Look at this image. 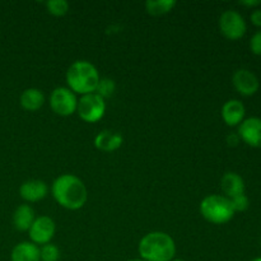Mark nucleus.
<instances>
[{
  "label": "nucleus",
  "mask_w": 261,
  "mask_h": 261,
  "mask_svg": "<svg viewBox=\"0 0 261 261\" xmlns=\"http://www.w3.org/2000/svg\"><path fill=\"white\" fill-rule=\"evenodd\" d=\"M231 201H232V206H233L234 212H245L249 209L250 201H249V198H247L245 194H242V195H239V196H234V198L231 199Z\"/></svg>",
  "instance_id": "4be33fe9"
},
{
  "label": "nucleus",
  "mask_w": 261,
  "mask_h": 261,
  "mask_svg": "<svg viewBox=\"0 0 261 261\" xmlns=\"http://www.w3.org/2000/svg\"><path fill=\"white\" fill-rule=\"evenodd\" d=\"M20 106L25 110V111H37L45 103V96H43L42 91L38 88H28L23 91L20 94Z\"/></svg>",
  "instance_id": "f3484780"
},
{
  "label": "nucleus",
  "mask_w": 261,
  "mask_h": 261,
  "mask_svg": "<svg viewBox=\"0 0 261 261\" xmlns=\"http://www.w3.org/2000/svg\"><path fill=\"white\" fill-rule=\"evenodd\" d=\"M76 112L83 121L97 122L103 117L106 112V102H105V98L98 96L96 92L84 94L79 98Z\"/></svg>",
  "instance_id": "39448f33"
},
{
  "label": "nucleus",
  "mask_w": 261,
  "mask_h": 261,
  "mask_svg": "<svg viewBox=\"0 0 261 261\" xmlns=\"http://www.w3.org/2000/svg\"><path fill=\"white\" fill-rule=\"evenodd\" d=\"M175 7V0H148L145 3V10H147V13L150 15H154V17L167 14Z\"/></svg>",
  "instance_id": "a211bd4d"
},
{
  "label": "nucleus",
  "mask_w": 261,
  "mask_h": 261,
  "mask_svg": "<svg viewBox=\"0 0 261 261\" xmlns=\"http://www.w3.org/2000/svg\"><path fill=\"white\" fill-rule=\"evenodd\" d=\"M250 50L254 55L261 56V31H257L250 40Z\"/></svg>",
  "instance_id": "5701e85b"
},
{
  "label": "nucleus",
  "mask_w": 261,
  "mask_h": 261,
  "mask_svg": "<svg viewBox=\"0 0 261 261\" xmlns=\"http://www.w3.org/2000/svg\"><path fill=\"white\" fill-rule=\"evenodd\" d=\"M35 219V211L28 204L19 205L13 214V224H14L15 229L20 232L30 231Z\"/></svg>",
  "instance_id": "dca6fc26"
},
{
  "label": "nucleus",
  "mask_w": 261,
  "mask_h": 261,
  "mask_svg": "<svg viewBox=\"0 0 261 261\" xmlns=\"http://www.w3.org/2000/svg\"><path fill=\"white\" fill-rule=\"evenodd\" d=\"M45 5L48 13H51L55 17H63L69 12V4L65 0H50Z\"/></svg>",
  "instance_id": "6ab92c4d"
},
{
  "label": "nucleus",
  "mask_w": 261,
  "mask_h": 261,
  "mask_svg": "<svg viewBox=\"0 0 261 261\" xmlns=\"http://www.w3.org/2000/svg\"><path fill=\"white\" fill-rule=\"evenodd\" d=\"M126 261H144V260H142V259H130V260H126Z\"/></svg>",
  "instance_id": "bb28decb"
},
{
  "label": "nucleus",
  "mask_w": 261,
  "mask_h": 261,
  "mask_svg": "<svg viewBox=\"0 0 261 261\" xmlns=\"http://www.w3.org/2000/svg\"><path fill=\"white\" fill-rule=\"evenodd\" d=\"M55 222L47 216L38 217L35 219L30 228V237L32 240V244L35 245H46L50 244L55 234Z\"/></svg>",
  "instance_id": "6e6552de"
},
{
  "label": "nucleus",
  "mask_w": 261,
  "mask_h": 261,
  "mask_svg": "<svg viewBox=\"0 0 261 261\" xmlns=\"http://www.w3.org/2000/svg\"><path fill=\"white\" fill-rule=\"evenodd\" d=\"M138 251L140 259L144 261H172L176 255V245L170 234L154 231L140 240Z\"/></svg>",
  "instance_id": "f03ea898"
},
{
  "label": "nucleus",
  "mask_w": 261,
  "mask_h": 261,
  "mask_svg": "<svg viewBox=\"0 0 261 261\" xmlns=\"http://www.w3.org/2000/svg\"><path fill=\"white\" fill-rule=\"evenodd\" d=\"M122 135L114 130H102L94 138V145L102 152H115L122 145Z\"/></svg>",
  "instance_id": "ddd939ff"
},
{
  "label": "nucleus",
  "mask_w": 261,
  "mask_h": 261,
  "mask_svg": "<svg viewBox=\"0 0 261 261\" xmlns=\"http://www.w3.org/2000/svg\"><path fill=\"white\" fill-rule=\"evenodd\" d=\"M232 84L241 96H254L259 91L260 82L257 76L249 69H239L232 76Z\"/></svg>",
  "instance_id": "1a4fd4ad"
},
{
  "label": "nucleus",
  "mask_w": 261,
  "mask_h": 261,
  "mask_svg": "<svg viewBox=\"0 0 261 261\" xmlns=\"http://www.w3.org/2000/svg\"><path fill=\"white\" fill-rule=\"evenodd\" d=\"M115 82L110 78H102L99 79L98 86L96 88V93L101 96L102 98L106 97H111L115 92Z\"/></svg>",
  "instance_id": "412c9836"
},
{
  "label": "nucleus",
  "mask_w": 261,
  "mask_h": 261,
  "mask_svg": "<svg viewBox=\"0 0 261 261\" xmlns=\"http://www.w3.org/2000/svg\"><path fill=\"white\" fill-rule=\"evenodd\" d=\"M51 191L56 203L69 211L81 209L88 199V191L83 181L70 173L55 178Z\"/></svg>",
  "instance_id": "f257e3e1"
},
{
  "label": "nucleus",
  "mask_w": 261,
  "mask_h": 261,
  "mask_svg": "<svg viewBox=\"0 0 261 261\" xmlns=\"http://www.w3.org/2000/svg\"><path fill=\"white\" fill-rule=\"evenodd\" d=\"M240 142V137L236 134H231L227 137V143H228V145H232V147H234V145L239 144Z\"/></svg>",
  "instance_id": "a878e982"
},
{
  "label": "nucleus",
  "mask_w": 261,
  "mask_h": 261,
  "mask_svg": "<svg viewBox=\"0 0 261 261\" xmlns=\"http://www.w3.org/2000/svg\"><path fill=\"white\" fill-rule=\"evenodd\" d=\"M10 261H41L40 249L32 242H20L12 250Z\"/></svg>",
  "instance_id": "2eb2a0df"
},
{
  "label": "nucleus",
  "mask_w": 261,
  "mask_h": 261,
  "mask_svg": "<svg viewBox=\"0 0 261 261\" xmlns=\"http://www.w3.org/2000/svg\"><path fill=\"white\" fill-rule=\"evenodd\" d=\"M98 70L93 64L86 60H79L71 64L66 71V83L74 93H94L99 82Z\"/></svg>",
  "instance_id": "7ed1b4c3"
},
{
  "label": "nucleus",
  "mask_w": 261,
  "mask_h": 261,
  "mask_svg": "<svg viewBox=\"0 0 261 261\" xmlns=\"http://www.w3.org/2000/svg\"><path fill=\"white\" fill-rule=\"evenodd\" d=\"M240 5L246 8H256L261 5V0H242V2L239 3Z\"/></svg>",
  "instance_id": "393cba45"
},
{
  "label": "nucleus",
  "mask_w": 261,
  "mask_h": 261,
  "mask_svg": "<svg viewBox=\"0 0 261 261\" xmlns=\"http://www.w3.org/2000/svg\"><path fill=\"white\" fill-rule=\"evenodd\" d=\"M59 259H60V251L55 245L46 244L40 249L41 261H59Z\"/></svg>",
  "instance_id": "aec40b11"
},
{
  "label": "nucleus",
  "mask_w": 261,
  "mask_h": 261,
  "mask_svg": "<svg viewBox=\"0 0 261 261\" xmlns=\"http://www.w3.org/2000/svg\"><path fill=\"white\" fill-rule=\"evenodd\" d=\"M172 261H185V260H181V259H173Z\"/></svg>",
  "instance_id": "c85d7f7f"
},
{
  "label": "nucleus",
  "mask_w": 261,
  "mask_h": 261,
  "mask_svg": "<svg viewBox=\"0 0 261 261\" xmlns=\"http://www.w3.org/2000/svg\"><path fill=\"white\" fill-rule=\"evenodd\" d=\"M250 261H261V257H256V259H252V260H250Z\"/></svg>",
  "instance_id": "cd10ccee"
},
{
  "label": "nucleus",
  "mask_w": 261,
  "mask_h": 261,
  "mask_svg": "<svg viewBox=\"0 0 261 261\" xmlns=\"http://www.w3.org/2000/svg\"><path fill=\"white\" fill-rule=\"evenodd\" d=\"M50 106L59 116H70L76 112L78 99L74 92L66 87H58L50 96Z\"/></svg>",
  "instance_id": "0eeeda50"
},
{
  "label": "nucleus",
  "mask_w": 261,
  "mask_h": 261,
  "mask_svg": "<svg viewBox=\"0 0 261 261\" xmlns=\"http://www.w3.org/2000/svg\"><path fill=\"white\" fill-rule=\"evenodd\" d=\"M200 213L212 224L228 223L234 216L231 199L223 195H209L200 203Z\"/></svg>",
  "instance_id": "20e7f679"
},
{
  "label": "nucleus",
  "mask_w": 261,
  "mask_h": 261,
  "mask_svg": "<svg viewBox=\"0 0 261 261\" xmlns=\"http://www.w3.org/2000/svg\"><path fill=\"white\" fill-rule=\"evenodd\" d=\"M245 114L246 109L239 99H229L222 107V119L228 126H239L245 120Z\"/></svg>",
  "instance_id": "9b49d317"
},
{
  "label": "nucleus",
  "mask_w": 261,
  "mask_h": 261,
  "mask_svg": "<svg viewBox=\"0 0 261 261\" xmlns=\"http://www.w3.org/2000/svg\"><path fill=\"white\" fill-rule=\"evenodd\" d=\"M19 195L23 200L36 203L47 195V185L41 180H28L20 185Z\"/></svg>",
  "instance_id": "f8f14e48"
},
{
  "label": "nucleus",
  "mask_w": 261,
  "mask_h": 261,
  "mask_svg": "<svg viewBox=\"0 0 261 261\" xmlns=\"http://www.w3.org/2000/svg\"><path fill=\"white\" fill-rule=\"evenodd\" d=\"M221 188L223 193L228 199L234 198L245 194V181L239 173L236 172H227L224 173L221 180Z\"/></svg>",
  "instance_id": "4468645a"
},
{
  "label": "nucleus",
  "mask_w": 261,
  "mask_h": 261,
  "mask_svg": "<svg viewBox=\"0 0 261 261\" xmlns=\"http://www.w3.org/2000/svg\"><path fill=\"white\" fill-rule=\"evenodd\" d=\"M219 31L227 40H240L246 33V22L236 10H226L219 18Z\"/></svg>",
  "instance_id": "423d86ee"
},
{
  "label": "nucleus",
  "mask_w": 261,
  "mask_h": 261,
  "mask_svg": "<svg viewBox=\"0 0 261 261\" xmlns=\"http://www.w3.org/2000/svg\"><path fill=\"white\" fill-rule=\"evenodd\" d=\"M240 139L252 148H261V119L249 117L239 125Z\"/></svg>",
  "instance_id": "9d476101"
},
{
  "label": "nucleus",
  "mask_w": 261,
  "mask_h": 261,
  "mask_svg": "<svg viewBox=\"0 0 261 261\" xmlns=\"http://www.w3.org/2000/svg\"><path fill=\"white\" fill-rule=\"evenodd\" d=\"M250 19H251L252 24L261 28V9H255L250 15Z\"/></svg>",
  "instance_id": "b1692460"
}]
</instances>
